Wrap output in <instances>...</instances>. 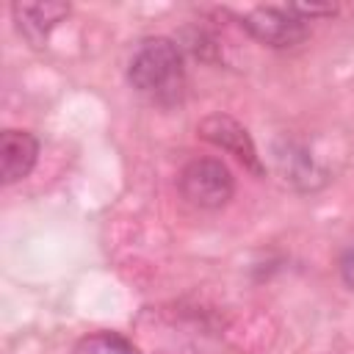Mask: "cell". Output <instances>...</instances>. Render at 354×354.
I'll return each instance as SVG.
<instances>
[{
  "label": "cell",
  "mask_w": 354,
  "mask_h": 354,
  "mask_svg": "<svg viewBox=\"0 0 354 354\" xmlns=\"http://www.w3.org/2000/svg\"><path fill=\"white\" fill-rule=\"evenodd\" d=\"M127 80L141 97L158 105H174L185 88L183 53L171 39H147L130 58Z\"/></svg>",
  "instance_id": "obj_1"
},
{
  "label": "cell",
  "mask_w": 354,
  "mask_h": 354,
  "mask_svg": "<svg viewBox=\"0 0 354 354\" xmlns=\"http://www.w3.org/2000/svg\"><path fill=\"white\" fill-rule=\"evenodd\" d=\"M235 180L216 158H196L180 171V194L202 210H216L232 199Z\"/></svg>",
  "instance_id": "obj_2"
},
{
  "label": "cell",
  "mask_w": 354,
  "mask_h": 354,
  "mask_svg": "<svg viewBox=\"0 0 354 354\" xmlns=\"http://www.w3.org/2000/svg\"><path fill=\"white\" fill-rule=\"evenodd\" d=\"M243 28L249 30L252 39H257L260 44H268V47H296L299 41L307 39L310 28H307V19L299 17L290 6L288 8H279V6H260V8H252L246 17H243Z\"/></svg>",
  "instance_id": "obj_3"
},
{
  "label": "cell",
  "mask_w": 354,
  "mask_h": 354,
  "mask_svg": "<svg viewBox=\"0 0 354 354\" xmlns=\"http://www.w3.org/2000/svg\"><path fill=\"white\" fill-rule=\"evenodd\" d=\"M199 136L205 141H210L213 147H221L224 152L235 155L246 169H252L254 174H263V163L257 158V149H254V141L252 136L246 133L243 124H238L232 116H224V113H213L207 116L202 124H199Z\"/></svg>",
  "instance_id": "obj_4"
},
{
  "label": "cell",
  "mask_w": 354,
  "mask_h": 354,
  "mask_svg": "<svg viewBox=\"0 0 354 354\" xmlns=\"http://www.w3.org/2000/svg\"><path fill=\"white\" fill-rule=\"evenodd\" d=\"M39 158L36 136L25 130H3L0 136V177L6 185H14L30 174Z\"/></svg>",
  "instance_id": "obj_5"
},
{
  "label": "cell",
  "mask_w": 354,
  "mask_h": 354,
  "mask_svg": "<svg viewBox=\"0 0 354 354\" xmlns=\"http://www.w3.org/2000/svg\"><path fill=\"white\" fill-rule=\"evenodd\" d=\"M11 11L19 33L30 44H41L50 30L69 14V3H14Z\"/></svg>",
  "instance_id": "obj_6"
},
{
  "label": "cell",
  "mask_w": 354,
  "mask_h": 354,
  "mask_svg": "<svg viewBox=\"0 0 354 354\" xmlns=\"http://www.w3.org/2000/svg\"><path fill=\"white\" fill-rule=\"evenodd\" d=\"M340 274H343V282L354 288V246L346 249V254L340 257Z\"/></svg>",
  "instance_id": "obj_7"
}]
</instances>
